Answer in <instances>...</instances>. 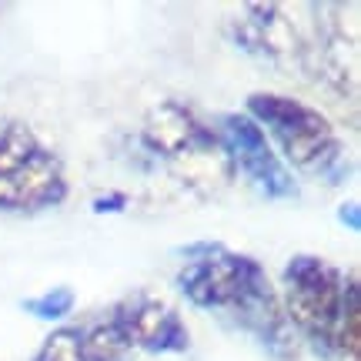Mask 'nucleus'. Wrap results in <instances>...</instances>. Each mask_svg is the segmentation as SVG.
<instances>
[{
  "instance_id": "1",
  "label": "nucleus",
  "mask_w": 361,
  "mask_h": 361,
  "mask_svg": "<svg viewBox=\"0 0 361 361\" xmlns=\"http://www.w3.org/2000/svg\"><path fill=\"white\" fill-rule=\"evenodd\" d=\"M245 114L264 130L271 144H278V157L288 168L322 180L328 188H341L351 178L348 147L318 107L288 94L255 90L245 101Z\"/></svg>"
},
{
  "instance_id": "2",
  "label": "nucleus",
  "mask_w": 361,
  "mask_h": 361,
  "mask_svg": "<svg viewBox=\"0 0 361 361\" xmlns=\"http://www.w3.org/2000/svg\"><path fill=\"white\" fill-rule=\"evenodd\" d=\"M67 197L61 154L17 117H0V211L34 214Z\"/></svg>"
},
{
  "instance_id": "3",
  "label": "nucleus",
  "mask_w": 361,
  "mask_h": 361,
  "mask_svg": "<svg viewBox=\"0 0 361 361\" xmlns=\"http://www.w3.org/2000/svg\"><path fill=\"white\" fill-rule=\"evenodd\" d=\"M281 284V308L298 341L311 345L322 358H335V328L341 318L345 274L318 255H295L284 264Z\"/></svg>"
},
{
  "instance_id": "4",
  "label": "nucleus",
  "mask_w": 361,
  "mask_h": 361,
  "mask_svg": "<svg viewBox=\"0 0 361 361\" xmlns=\"http://www.w3.org/2000/svg\"><path fill=\"white\" fill-rule=\"evenodd\" d=\"M184 268L178 271V291L188 305L201 311L231 314L261 281H268V271L251 255L231 251L221 241H197L180 247Z\"/></svg>"
},
{
  "instance_id": "5",
  "label": "nucleus",
  "mask_w": 361,
  "mask_h": 361,
  "mask_svg": "<svg viewBox=\"0 0 361 361\" xmlns=\"http://www.w3.org/2000/svg\"><path fill=\"white\" fill-rule=\"evenodd\" d=\"M218 134L224 154L231 161L234 178H241L264 197V201H291L298 197V178L291 174V168L284 164L274 144L264 137V130L241 111H228L218 114Z\"/></svg>"
},
{
  "instance_id": "6",
  "label": "nucleus",
  "mask_w": 361,
  "mask_h": 361,
  "mask_svg": "<svg viewBox=\"0 0 361 361\" xmlns=\"http://www.w3.org/2000/svg\"><path fill=\"white\" fill-rule=\"evenodd\" d=\"M228 34L238 51L274 67H298L311 40L301 34L291 11L281 4H245L228 20Z\"/></svg>"
},
{
  "instance_id": "7",
  "label": "nucleus",
  "mask_w": 361,
  "mask_h": 361,
  "mask_svg": "<svg viewBox=\"0 0 361 361\" xmlns=\"http://www.w3.org/2000/svg\"><path fill=\"white\" fill-rule=\"evenodd\" d=\"M111 314L124 328L130 348H141L147 355H180L191 345L188 324L180 322L178 311L171 308L168 301L147 295V291L124 298Z\"/></svg>"
},
{
  "instance_id": "8",
  "label": "nucleus",
  "mask_w": 361,
  "mask_h": 361,
  "mask_svg": "<svg viewBox=\"0 0 361 361\" xmlns=\"http://www.w3.org/2000/svg\"><path fill=\"white\" fill-rule=\"evenodd\" d=\"M211 134H214V128L207 124L204 117L197 114L191 104L174 101V97L157 101L144 114L141 124V144L154 157H164V161L180 157L184 151H191L194 144H201Z\"/></svg>"
},
{
  "instance_id": "9",
  "label": "nucleus",
  "mask_w": 361,
  "mask_h": 361,
  "mask_svg": "<svg viewBox=\"0 0 361 361\" xmlns=\"http://www.w3.org/2000/svg\"><path fill=\"white\" fill-rule=\"evenodd\" d=\"M168 164H171V171H174V178H178L184 188H191L194 194H201V197H211V194L224 191L234 180L231 161L224 154L218 134H211V137H204L201 144H194L191 151H184V154L168 161Z\"/></svg>"
},
{
  "instance_id": "10",
  "label": "nucleus",
  "mask_w": 361,
  "mask_h": 361,
  "mask_svg": "<svg viewBox=\"0 0 361 361\" xmlns=\"http://www.w3.org/2000/svg\"><path fill=\"white\" fill-rule=\"evenodd\" d=\"M361 288H358V271L345 274V298H341V318L335 328V358L341 361H358L361 351Z\"/></svg>"
},
{
  "instance_id": "11",
  "label": "nucleus",
  "mask_w": 361,
  "mask_h": 361,
  "mask_svg": "<svg viewBox=\"0 0 361 361\" xmlns=\"http://www.w3.org/2000/svg\"><path fill=\"white\" fill-rule=\"evenodd\" d=\"M80 355L84 361H128L130 341L114 314L90 324L87 331H80Z\"/></svg>"
},
{
  "instance_id": "12",
  "label": "nucleus",
  "mask_w": 361,
  "mask_h": 361,
  "mask_svg": "<svg viewBox=\"0 0 361 361\" xmlns=\"http://www.w3.org/2000/svg\"><path fill=\"white\" fill-rule=\"evenodd\" d=\"M74 305H78V295H74V288H67V284L47 288V291L20 301V308H24L27 314H34L37 322H64L67 314L74 311Z\"/></svg>"
},
{
  "instance_id": "13",
  "label": "nucleus",
  "mask_w": 361,
  "mask_h": 361,
  "mask_svg": "<svg viewBox=\"0 0 361 361\" xmlns=\"http://www.w3.org/2000/svg\"><path fill=\"white\" fill-rule=\"evenodd\" d=\"M30 361H84L78 328H54Z\"/></svg>"
},
{
  "instance_id": "14",
  "label": "nucleus",
  "mask_w": 361,
  "mask_h": 361,
  "mask_svg": "<svg viewBox=\"0 0 361 361\" xmlns=\"http://www.w3.org/2000/svg\"><path fill=\"white\" fill-rule=\"evenodd\" d=\"M128 207V194H121V191H114V194H101V197H94L90 201V211L94 214H117V211H124Z\"/></svg>"
},
{
  "instance_id": "15",
  "label": "nucleus",
  "mask_w": 361,
  "mask_h": 361,
  "mask_svg": "<svg viewBox=\"0 0 361 361\" xmlns=\"http://www.w3.org/2000/svg\"><path fill=\"white\" fill-rule=\"evenodd\" d=\"M338 221H341L348 231H361V207H358V201H345V204L338 207Z\"/></svg>"
}]
</instances>
